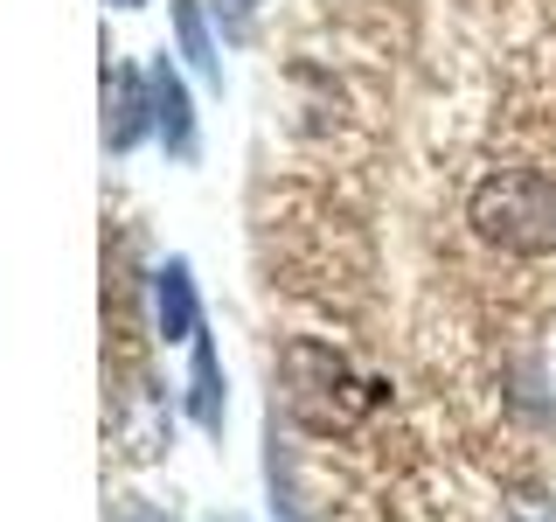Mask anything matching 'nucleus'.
Masks as SVG:
<instances>
[{
  "label": "nucleus",
  "instance_id": "nucleus-1",
  "mask_svg": "<svg viewBox=\"0 0 556 522\" xmlns=\"http://www.w3.org/2000/svg\"><path fill=\"white\" fill-rule=\"evenodd\" d=\"M466 216H473V231L486 244H501V251H515V258L556 251V182L549 174H529V167L486 174L473 188V202H466Z\"/></svg>",
  "mask_w": 556,
  "mask_h": 522
},
{
  "label": "nucleus",
  "instance_id": "nucleus-7",
  "mask_svg": "<svg viewBox=\"0 0 556 522\" xmlns=\"http://www.w3.org/2000/svg\"><path fill=\"white\" fill-rule=\"evenodd\" d=\"M216 14H223V28H230V35H243V28H251V14H257V0H216Z\"/></svg>",
  "mask_w": 556,
  "mask_h": 522
},
{
  "label": "nucleus",
  "instance_id": "nucleus-4",
  "mask_svg": "<svg viewBox=\"0 0 556 522\" xmlns=\"http://www.w3.org/2000/svg\"><path fill=\"white\" fill-rule=\"evenodd\" d=\"M153 126L174 153H195V112H188V84L174 77V63H153Z\"/></svg>",
  "mask_w": 556,
  "mask_h": 522
},
{
  "label": "nucleus",
  "instance_id": "nucleus-9",
  "mask_svg": "<svg viewBox=\"0 0 556 522\" xmlns=\"http://www.w3.org/2000/svg\"><path fill=\"white\" fill-rule=\"evenodd\" d=\"M112 8H139V0H112Z\"/></svg>",
  "mask_w": 556,
  "mask_h": 522
},
{
  "label": "nucleus",
  "instance_id": "nucleus-6",
  "mask_svg": "<svg viewBox=\"0 0 556 522\" xmlns=\"http://www.w3.org/2000/svg\"><path fill=\"white\" fill-rule=\"evenodd\" d=\"M174 35H181V57H188V70L216 84V77H223V63H216V42H208L202 0H174Z\"/></svg>",
  "mask_w": 556,
  "mask_h": 522
},
{
  "label": "nucleus",
  "instance_id": "nucleus-3",
  "mask_svg": "<svg viewBox=\"0 0 556 522\" xmlns=\"http://www.w3.org/2000/svg\"><path fill=\"white\" fill-rule=\"evenodd\" d=\"M153 327H161V341H195L202 335V307H195L188 258H167V265L153 272Z\"/></svg>",
  "mask_w": 556,
  "mask_h": 522
},
{
  "label": "nucleus",
  "instance_id": "nucleus-8",
  "mask_svg": "<svg viewBox=\"0 0 556 522\" xmlns=\"http://www.w3.org/2000/svg\"><path fill=\"white\" fill-rule=\"evenodd\" d=\"M104 522H174V515H161V509H147V501H118Z\"/></svg>",
  "mask_w": 556,
  "mask_h": 522
},
{
  "label": "nucleus",
  "instance_id": "nucleus-2",
  "mask_svg": "<svg viewBox=\"0 0 556 522\" xmlns=\"http://www.w3.org/2000/svg\"><path fill=\"white\" fill-rule=\"evenodd\" d=\"M147 126H153V84L139 70H112L104 77V147L126 153L147 139Z\"/></svg>",
  "mask_w": 556,
  "mask_h": 522
},
{
  "label": "nucleus",
  "instance_id": "nucleus-5",
  "mask_svg": "<svg viewBox=\"0 0 556 522\" xmlns=\"http://www.w3.org/2000/svg\"><path fill=\"white\" fill-rule=\"evenodd\" d=\"M188 418L202 432H223V362L202 335H195V370H188Z\"/></svg>",
  "mask_w": 556,
  "mask_h": 522
}]
</instances>
